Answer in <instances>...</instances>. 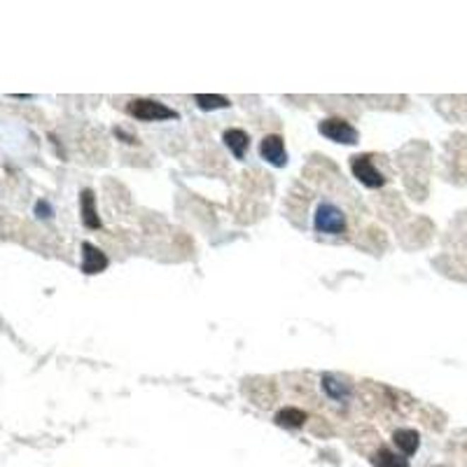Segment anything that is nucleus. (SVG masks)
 I'll return each mask as SVG.
<instances>
[{
    "instance_id": "obj_13",
    "label": "nucleus",
    "mask_w": 467,
    "mask_h": 467,
    "mask_svg": "<svg viewBox=\"0 0 467 467\" xmlns=\"http://www.w3.org/2000/svg\"><path fill=\"white\" fill-rule=\"evenodd\" d=\"M196 105L201 110H218V108H229V98L225 96H215V94H196L194 96Z\"/></svg>"
},
{
    "instance_id": "obj_3",
    "label": "nucleus",
    "mask_w": 467,
    "mask_h": 467,
    "mask_svg": "<svg viewBox=\"0 0 467 467\" xmlns=\"http://www.w3.org/2000/svg\"><path fill=\"white\" fill-rule=\"evenodd\" d=\"M350 171H353L355 178L370 189H379V187L386 185V178L381 175L379 168L374 166L370 155H357V157L350 159Z\"/></svg>"
},
{
    "instance_id": "obj_4",
    "label": "nucleus",
    "mask_w": 467,
    "mask_h": 467,
    "mask_svg": "<svg viewBox=\"0 0 467 467\" xmlns=\"http://www.w3.org/2000/svg\"><path fill=\"white\" fill-rule=\"evenodd\" d=\"M318 131L323 134L325 138H330V141H334V143H343V145H355L357 143V129L350 124V122L339 119V117L323 119L318 124Z\"/></svg>"
},
{
    "instance_id": "obj_14",
    "label": "nucleus",
    "mask_w": 467,
    "mask_h": 467,
    "mask_svg": "<svg viewBox=\"0 0 467 467\" xmlns=\"http://www.w3.org/2000/svg\"><path fill=\"white\" fill-rule=\"evenodd\" d=\"M35 213H37L40 218H52V208H49L47 201H37V203H35Z\"/></svg>"
},
{
    "instance_id": "obj_1",
    "label": "nucleus",
    "mask_w": 467,
    "mask_h": 467,
    "mask_svg": "<svg viewBox=\"0 0 467 467\" xmlns=\"http://www.w3.org/2000/svg\"><path fill=\"white\" fill-rule=\"evenodd\" d=\"M313 227H316L318 234L339 236L346 229V215H343L339 206H334L332 201H323L316 208V215H313Z\"/></svg>"
},
{
    "instance_id": "obj_5",
    "label": "nucleus",
    "mask_w": 467,
    "mask_h": 467,
    "mask_svg": "<svg viewBox=\"0 0 467 467\" xmlns=\"http://www.w3.org/2000/svg\"><path fill=\"white\" fill-rule=\"evenodd\" d=\"M259 152H262V159L269 162L271 166L280 168L288 164V152H285V143H283L280 136H264L262 145H259Z\"/></svg>"
},
{
    "instance_id": "obj_9",
    "label": "nucleus",
    "mask_w": 467,
    "mask_h": 467,
    "mask_svg": "<svg viewBox=\"0 0 467 467\" xmlns=\"http://www.w3.org/2000/svg\"><path fill=\"white\" fill-rule=\"evenodd\" d=\"M225 145L229 150H232V155L236 159H243V155H246L248 150V134L241 131V129H229V131H225Z\"/></svg>"
},
{
    "instance_id": "obj_6",
    "label": "nucleus",
    "mask_w": 467,
    "mask_h": 467,
    "mask_svg": "<svg viewBox=\"0 0 467 467\" xmlns=\"http://www.w3.org/2000/svg\"><path fill=\"white\" fill-rule=\"evenodd\" d=\"M108 266V257H105L103 250H98L91 243H84L82 246V271L84 273H98Z\"/></svg>"
},
{
    "instance_id": "obj_10",
    "label": "nucleus",
    "mask_w": 467,
    "mask_h": 467,
    "mask_svg": "<svg viewBox=\"0 0 467 467\" xmlns=\"http://www.w3.org/2000/svg\"><path fill=\"white\" fill-rule=\"evenodd\" d=\"M323 390L327 393V397H332V400H336V402L346 400V397L350 395V386L346 384V381H341L339 377H332V374H325L323 377Z\"/></svg>"
},
{
    "instance_id": "obj_8",
    "label": "nucleus",
    "mask_w": 467,
    "mask_h": 467,
    "mask_svg": "<svg viewBox=\"0 0 467 467\" xmlns=\"http://www.w3.org/2000/svg\"><path fill=\"white\" fill-rule=\"evenodd\" d=\"M80 208H82V222L89 229H98L101 227V220H98L96 206H94V192L91 189H84L80 196Z\"/></svg>"
},
{
    "instance_id": "obj_7",
    "label": "nucleus",
    "mask_w": 467,
    "mask_h": 467,
    "mask_svg": "<svg viewBox=\"0 0 467 467\" xmlns=\"http://www.w3.org/2000/svg\"><path fill=\"white\" fill-rule=\"evenodd\" d=\"M393 442H395L397 451H400L404 458L413 456V454L418 451V447H420L418 432H416V430H409V427H404V430H397V432L393 435Z\"/></svg>"
},
{
    "instance_id": "obj_12",
    "label": "nucleus",
    "mask_w": 467,
    "mask_h": 467,
    "mask_svg": "<svg viewBox=\"0 0 467 467\" xmlns=\"http://www.w3.org/2000/svg\"><path fill=\"white\" fill-rule=\"evenodd\" d=\"M372 465L374 467H409V461L393 454L390 449H381L379 454L372 456Z\"/></svg>"
},
{
    "instance_id": "obj_2",
    "label": "nucleus",
    "mask_w": 467,
    "mask_h": 467,
    "mask_svg": "<svg viewBox=\"0 0 467 467\" xmlns=\"http://www.w3.org/2000/svg\"><path fill=\"white\" fill-rule=\"evenodd\" d=\"M129 114L143 122H162V119H178V112L159 101H150V98H136L126 105Z\"/></svg>"
},
{
    "instance_id": "obj_11",
    "label": "nucleus",
    "mask_w": 467,
    "mask_h": 467,
    "mask_svg": "<svg viewBox=\"0 0 467 467\" xmlns=\"http://www.w3.org/2000/svg\"><path fill=\"white\" fill-rule=\"evenodd\" d=\"M276 423L278 425H285V427H302L306 423V413L302 409H295V407H285L276 413Z\"/></svg>"
}]
</instances>
